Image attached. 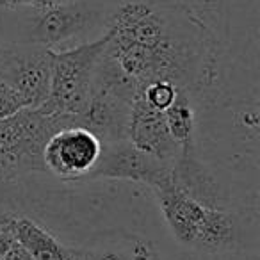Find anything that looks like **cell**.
Wrapping results in <instances>:
<instances>
[{
    "label": "cell",
    "instance_id": "8fae6325",
    "mask_svg": "<svg viewBox=\"0 0 260 260\" xmlns=\"http://www.w3.org/2000/svg\"><path fill=\"white\" fill-rule=\"evenodd\" d=\"M191 94L180 91L173 104L164 109L168 128L171 138L180 146V157L196 155L194 150V128H196V114L191 104ZM178 157V159H180Z\"/></svg>",
    "mask_w": 260,
    "mask_h": 260
},
{
    "label": "cell",
    "instance_id": "4fadbf2b",
    "mask_svg": "<svg viewBox=\"0 0 260 260\" xmlns=\"http://www.w3.org/2000/svg\"><path fill=\"white\" fill-rule=\"evenodd\" d=\"M70 2V0H0V9H16V8H30V9H45L52 6Z\"/></svg>",
    "mask_w": 260,
    "mask_h": 260
},
{
    "label": "cell",
    "instance_id": "9a60e30c",
    "mask_svg": "<svg viewBox=\"0 0 260 260\" xmlns=\"http://www.w3.org/2000/svg\"><path fill=\"white\" fill-rule=\"evenodd\" d=\"M91 260H132V258H128V256L119 251L107 249V251H91Z\"/></svg>",
    "mask_w": 260,
    "mask_h": 260
},
{
    "label": "cell",
    "instance_id": "277c9868",
    "mask_svg": "<svg viewBox=\"0 0 260 260\" xmlns=\"http://www.w3.org/2000/svg\"><path fill=\"white\" fill-rule=\"evenodd\" d=\"M107 45V32L100 38L66 50L52 52V75L48 98L40 111L52 116H66L77 121L89 100L94 73Z\"/></svg>",
    "mask_w": 260,
    "mask_h": 260
},
{
    "label": "cell",
    "instance_id": "ba28073f",
    "mask_svg": "<svg viewBox=\"0 0 260 260\" xmlns=\"http://www.w3.org/2000/svg\"><path fill=\"white\" fill-rule=\"evenodd\" d=\"M171 166L173 164L153 159L123 139V141L104 143L96 166L84 178V182L118 178V180L141 182L152 189L171 173Z\"/></svg>",
    "mask_w": 260,
    "mask_h": 260
},
{
    "label": "cell",
    "instance_id": "8992f818",
    "mask_svg": "<svg viewBox=\"0 0 260 260\" xmlns=\"http://www.w3.org/2000/svg\"><path fill=\"white\" fill-rule=\"evenodd\" d=\"M100 20L102 9L84 0H70L52 8L32 9L23 40L18 43L41 45L54 50L86 34L96 27Z\"/></svg>",
    "mask_w": 260,
    "mask_h": 260
},
{
    "label": "cell",
    "instance_id": "7c38bea8",
    "mask_svg": "<svg viewBox=\"0 0 260 260\" xmlns=\"http://www.w3.org/2000/svg\"><path fill=\"white\" fill-rule=\"evenodd\" d=\"M20 109H23V104L18 98V94L11 87L6 86L4 80L0 79V118L13 114Z\"/></svg>",
    "mask_w": 260,
    "mask_h": 260
},
{
    "label": "cell",
    "instance_id": "9c48e42d",
    "mask_svg": "<svg viewBox=\"0 0 260 260\" xmlns=\"http://www.w3.org/2000/svg\"><path fill=\"white\" fill-rule=\"evenodd\" d=\"M126 141L146 155L168 164L177 162L180 157V146L171 138L164 111L148 104L138 91L130 105Z\"/></svg>",
    "mask_w": 260,
    "mask_h": 260
},
{
    "label": "cell",
    "instance_id": "7a4b0ae2",
    "mask_svg": "<svg viewBox=\"0 0 260 260\" xmlns=\"http://www.w3.org/2000/svg\"><path fill=\"white\" fill-rule=\"evenodd\" d=\"M152 191L168 228L180 244L205 253L230 251L235 246L237 224L232 212L192 198L175 184L171 173Z\"/></svg>",
    "mask_w": 260,
    "mask_h": 260
},
{
    "label": "cell",
    "instance_id": "5b68a950",
    "mask_svg": "<svg viewBox=\"0 0 260 260\" xmlns=\"http://www.w3.org/2000/svg\"><path fill=\"white\" fill-rule=\"evenodd\" d=\"M52 52L32 43L0 45V79L18 94L23 107L38 109L48 98Z\"/></svg>",
    "mask_w": 260,
    "mask_h": 260
},
{
    "label": "cell",
    "instance_id": "3957f363",
    "mask_svg": "<svg viewBox=\"0 0 260 260\" xmlns=\"http://www.w3.org/2000/svg\"><path fill=\"white\" fill-rule=\"evenodd\" d=\"M68 125H77V121L30 107L0 118V182L47 171L43 160L45 145L50 136Z\"/></svg>",
    "mask_w": 260,
    "mask_h": 260
},
{
    "label": "cell",
    "instance_id": "30bf717a",
    "mask_svg": "<svg viewBox=\"0 0 260 260\" xmlns=\"http://www.w3.org/2000/svg\"><path fill=\"white\" fill-rule=\"evenodd\" d=\"M11 234L34 260H91V249L66 246L41 224L25 216H16Z\"/></svg>",
    "mask_w": 260,
    "mask_h": 260
},
{
    "label": "cell",
    "instance_id": "5bb4252c",
    "mask_svg": "<svg viewBox=\"0 0 260 260\" xmlns=\"http://www.w3.org/2000/svg\"><path fill=\"white\" fill-rule=\"evenodd\" d=\"M0 260H34V258L30 256V253L15 239V242L11 244V248H9L4 255L0 256Z\"/></svg>",
    "mask_w": 260,
    "mask_h": 260
},
{
    "label": "cell",
    "instance_id": "6da1fadb",
    "mask_svg": "<svg viewBox=\"0 0 260 260\" xmlns=\"http://www.w3.org/2000/svg\"><path fill=\"white\" fill-rule=\"evenodd\" d=\"M104 55L136 86L171 82L191 96L217 77V40L203 20L184 4L126 0L105 27Z\"/></svg>",
    "mask_w": 260,
    "mask_h": 260
},
{
    "label": "cell",
    "instance_id": "52a82bcc",
    "mask_svg": "<svg viewBox=\"0 0 260 260\" xmlns=\"http://www.w3.org/2000/svg\"><path fill=\"white\" fill-rule=\"evenodd\" d=\"M104 143L82 125H68L47 141L43 160L47 171L61 180H84L96 166Z\"/></svg>",
    "mask_w": 260,
    "mask_h": 260
}]
</instances>
